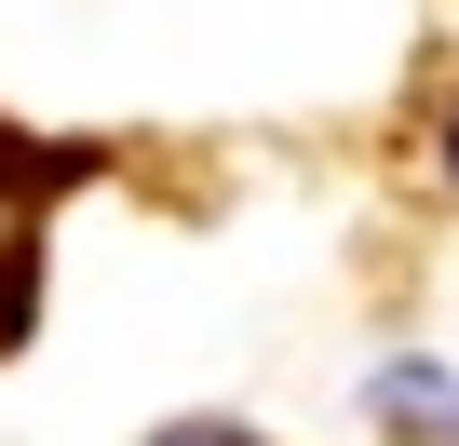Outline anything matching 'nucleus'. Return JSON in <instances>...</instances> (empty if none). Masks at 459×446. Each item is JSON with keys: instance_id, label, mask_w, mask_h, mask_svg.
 Listing matches in <instances>:
<instances>
[{"instance_id": "f257e3e1", "label": "nucleus", "mask_w": 459, "mask_h": 446, "mask_svg": "<svg viewBox=\"0 0 459 446\" xmlns=\"http://www.w3.org/2000/svg\"><path fill=\"white\" fill-rule=\"evenodd\" d=\"M82 176H108V149H41V136L0 122V189H14V203H55V189H82Z\"/></svg>"}, {"instance_id": "f03ea898", "label": "nucleus", "mask_w": 459, "mask_h": 446, "mask_svg": "<svg viewBox=\"0 0 459 446\" xmlns=\"http://www.w3.org/2000/svg\"><path fill=\"white\" fill-rule=\"evenodd\" d=\"M28 325H41V244L14 231L0 244V352H28Z\"/></svg>"}, {"instance_id": "7ed1b4c3", "label": "nucleus", "mask_w": 459, "mask_h": 446, "mask_svg": "<svg viewBox=\"0 0 459 446\" xmlns=\"http://www.w3.org/2000/svg\"><path fill=\"white\" fill-rule=\"evenodd\" d=\"M378 406H392V419H432V433H459V379H446V365H392V379H378Z\"/></svg>"}, {"instance_id": "20e7f679", "label": "nucleus", "mask_w": 459, "mask_h": 446, "mask_svg": "<svg viewBox=\"0 0 459 446\" xmlns=\"http://www.w3.org/2000/svg\"><path fill=\"white\" fill-rule=\"evenodd\" d=\"M149 446H257V433H230V419H176V433H149Z\"/></svg>"}, {"instance_id": "39448f33", "label": "nucleus", "mask_w": 459, "mask_h": 446, "mask_svg": "<svg viewBox=\"0 0 459 446\" xmlns=\"http://www.w3.org/2000/svg\"><path fill=\"white\" fill-rule=\"evenodd\" d=\"M446 176H459V109H446Z\"/></svg>"}]
</instances>
